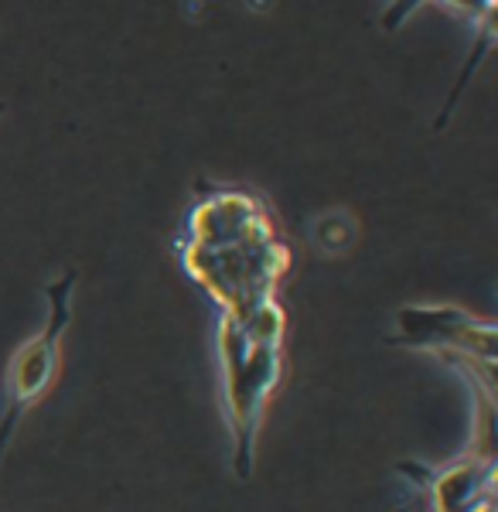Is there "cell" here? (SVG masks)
Masks as SVG:
<instances>
[{
  "instance_id": "obj_1",
  "label": "cell",
  "mask_w": 498,
  "mask_h": 512,
  "mask_svg": "<svg viewBox=\"0 0 498 512\" xmlns=\"http://www.w3.org/2000/svg\"><path fill=\"white\" fill-rule=\"evenodd\" d=\"M69 287H72V274L65 280L52 284L48 291V301H52V315H48V328L41 332L35 342L24 345V352L14 362V376H11V410H7L4 424H0V451L11 441L14 427H18L21 414L28 410V403H35V396L45 390L48 379L55 373V359H58V332L65 328V318H69Z\"/></svg>"
}]
</instances>
